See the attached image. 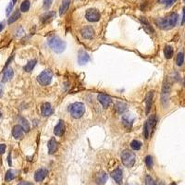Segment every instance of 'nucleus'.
I'll return each instance as SVG.
<instances>
[{
  "instance_id": "f257e3e1",
  "label": "nucleus",
  "mask_w": 185,
  "mask_h": 185,
  "mask_svg": "<svg viewBox=\"0 0 185 185\" xmlns=\"http://www.w3.org/2000/svg\"><path fill=\"white\" fill-rule=\"evenodd\" d=\"M179 15L177 13H171L165 18H159L156 20V23L162 30H170L176 26L178 22Z\"/></svg>"
},
{
  "instance_id": "f03ea898",
  "label": "nucleus",
  "mask_w": 185,
  "mask_h": 185,
  "mask_svg": "<svg viewBox=\"0 0 185 185\" xmlns=\"http://www.w3.org/2000/svg\"><path fill=\"white\" fill-rule=\"evenodd\" d=\"M47 44L49 45V47L56 53L58 54H60L62 53L65 49H66V46H67V44L65 41H63L62 39H60L59 37H52V38L48 39L47 41Z\"/></svg>"
},
{
  "instance_id": "7ed1b4c3",
  "label": "nucleus",
  "mask_w": 185,
  "mask_h": 185,
  "mask_svg": "<svg viewBox=\"0 0 185 185\" xmlns=\"http://www.w3.org/2000/svg\"><path fill=\"white\" fill-rule=\"evenodd\" d=\"M84 111H85L84 105L81 102H75L69 106V113L71 117L74 119L82 118V115L84 114Z\"/></svg>"
},
{
  "instance_id": "20e7f679",
  "label": "nucleus",
  "mask_w": 185,
  "mask_h": 185,
  "mask_svg": "<svg viewBox=\"0 0 185 185\" xmlns=\"http://www.w3.org/2000/svg\"><path fill=\"white\" fill-rule=\"evenodd\" d=\"M135 160H136L135 154L133 152H132L131 150L126 149L121 153V161H122L123 165L128 166V168L133 166V165L135 164Z\"/></svg>"
},
{
  "instance_id": "39448f33",
  "label": "nucleus",
  "mask_w": 185,
  "mask_h": 185,
  "mask_svg": "<svg viewBox=\"0 0 185 185\" xmlns=\"http://www.w3.org/2000/svg\"><path fill=\"white\" fill-rule=\"evenodd\" d=\"M52 78H53V72L50 69H45L39 74V76L37 77V82L43 86H46L51 83Z\"/></svg>"
},
{
  "instance_id": "423d86ee",
  "label": "nucleus",
  "mask_w": 185,
  "mask_h": 185,
  "mask_svg": "<svg viewBox=\"0 0 185 185\" xmlns=\"http://www.w3.org/2000/svg\"><path fill=\"white\" fill-rule=\"evenodd\" d=\"M100 12L96 8H90L86 11L85 18L91 22H96L100 20Z\"/></svg>"
},
{
  "instance_id": "0eeeda50",
  "label": "nucleus",
  "mask_w": 185,
  "mask_h": 185,
  "mask_svg": "<svg viewBox=\"0 0 185 185\" xmlns=\"http://www.w3.org/2000/svg\"><path fill=\"white\" fill-rule=\"evenodd\" d=\"M134 116H133L132 114H128V115H124L122 117V124L125 127V129L130 130L132 129L133 121H134Z\"/></svg>"
},
{
  "instance_id": "6e6552de",
  "label": "nucleus",
  "mask_w": 185,
  "mask_h": 185,
  "mask_svg": "<svg viewBox=\"0 0 185 185\" xmlns=\"http://www.w3.org/2000/svg\"><path fill=\"white\" fill-rule=\"evenodd\" d=\"M24 134V129L22 125H16L12 129V135L15 139H21Z\"/></svg>"
},
{
  "instance_id": "1a4fd4ad",
  "label": "nucleus",
  "mask_w": 185,
  "mask_h": 185,
  "mask_svg": "<svg viewBox=\"0 0 185 185\" xmlns=\"http://www.w3.org/2000/svg\"><path fill=\"white\" fill-rule=\"evenodd\" d=\"M47 173H48V171L46 169H39L38 170H36V172L34 174V180L38 182L43 181L45 179V177L47 176Z\"/></svg>"
},
{
  "instance_id": "9d476101",
  "label": "nucleus",
  "mask_w": 185,
  "mask_h": 185,
  "mask_svg": "<svg viewBox=\"0 0 185 185\" xmlns=\"http://www.w3.org/2000/svg\"><path fill=\"white\" fill-rule=\"evenodd\" d=\"M82 35L85 39H91L95 35V31L91 26H86L82 30Z\"/></svg>"
},
{
  "instance_id": "9b49d317",
  "label": "nucleus",
  "mask_w": 185,
  "mask_h": 185,
  "mask_svg": "<svg viewBox=\"0 0 185 185\" xmlns=\"http://www.w3.org/2000/svg\"><path fill=\"white\" fill-rule=\"evenodd\" d=\"M146 124H147L148 130H149V133H150V136H151V134L154 132V129L156 128V115H151L150 118L148 119V120L146 121Z\"/></svg>"
},
{
  "instance_id": "f8f14e48",
  "label": "nucleus",
  "mask_w": 185,
  "mask_h": 185,
  "mask_svg": "<svg viewBox=\"0 0 185 185\" xmlns=\"http://www.w3.org/2000/svg\"><path fill=\"white\" fill-rule=\"evenodd\" d=\"M41 112H42V115L44 117H49L53 114V109H52V106L49 103H45L42 105V107H41Z\"/></svg>"
},
{
  "instance_id": "ddd939ff",
  "label": "nucleus",
  "mask_w": 185,
  "mask_h": 185,
  "mask_svg": "<svg viewBox=\"0 0 185 185\" xmlns=\"http://www.w3.org/2000/svg\"><path fill=\"white\" fill-rule=\"evenodd\" d=\"M47 148H48V153L49 155H53L58 150V142L55 138H51L47 143Z\"/></svg>"
},
{
  "instance_id": "4468645a",
  "label": "nucleus",
  "mask_w": 185,
  "mask_h": 185,
  "mask_svg": "<svg viewBox=\"0 0 185 185\" xmlns=\"http://www.w3.org/2000/svg\"><path fill=\"white\" fill-rule=\"evenodd\" d=\"M65 131V125L62 120H59V123L54 128V133L56 136H62Z\"/></svg>"
},
{
  "instance_id": "2eb2a0df",
  "label": "nucleus",
  "mask_w": 185,
  "mask_h": 185,
  "mask_svg": "<svg viewBox=\"0 0 185 185\" xmlns=\"http://www.w3.org/2000/svg\"><path fill=\"white\" fill-rule=\"evenodd\" d=\"M90 61V57H89V55L83 51V50H81L78 54V62L82 65V64H86L87 62Z\"/></svg>"
},
{
  "instance_id": "dca6fc26",
  "label": "nucleus",
  "mask_w": 185,
  "mask_h": 185,
  "mask_svg": "<svg viewBox=\"0 0 185 185\" xmlns=\"http://www.w3.org/2000/svg\"><path fill=\"white\" fill-rule=\"evenodd\" d=\"M98 101L102 104V106L106 108V107H108L109 105L111 104V98L106 96V95H104V94H100L98 95Z\"/></svg>"
},
{
  "instance_id": "f3484780",
  "label": "nucleus",
  "mask_w": 185,
  "mask_h": 185,
  "mask_svg": "<svg viewBox=\"0 0 185 185\" xmlns=\"http://www.w3.org/2000/svg\"><path fill=\"white\" fill-rule=\"evenodd\" d=\"M111 176H112V178L114 179V180L118 183V184H120L121 181H122V170L120 169H117L115 170L112 171V173H111Z\"/></svg>"
},
{
  "instance_id": "a211bd4d",
  "label": "nucleus",
  "mask_w": 185,
  "mask_h": 185,
  "mask_svg": "<svg viewBox=\"0 0 185 185\" xmlns=\"http://www.w3.org/2000/svg\"><path fill=\"white\" fill-rule=\"evenodd\" d=\"M152 101H153V92H149L146 95L145 97V108H146V114L149 113V111L151 109V106H152Z\"/></svg>"
},
{
  "instance_id": "6ab92c4d",
  "label": "nucleus",
  "mask_w": 185,
  "mask_h": 185,
  "mask_svg": "<svg viewBox=\"0 0 185 185\" xmlns=\"http://www.w3.org/2000/svg\"><path fill=\"white\" fill-rule=\"evenodd\" d=\"M96 183L98 185H105L107 180V175L105 172H99L96 175Z\"/></svg>"
},
{
  "instance_id": "aec40b11",
  "label": "nucleus",
  "mask_w": 185,
  "mask_h": 185,
  "mask_svg": "<svg viewBox=\"0 0 185 185\" xmlns=\"http://www.w3.org/2000/svg\"><path fill=\"white\" fill-rule=\"evenodd\" d=\"M13 75H14L13 69H10V68L7 69L4 71L2 82H8L9 80H11V79L13 78Z\"/></svg>"
},
{
  "instance_id": "412c9836",
  "label": "nucleus",
  "mask_w": 185,
  "mask_h": 185,
  "mask_svg": "<svg viewBox=\"0 0 185 185\" xmlns=\"http://www.w3.org/2000/svg\"><path fill=\"white\" fill-rule=\"evenodd\" d=\"M55 15H56V14H55V12H53V11H48V12L45 13V14L41 17L42 22H43V23H47V22H51L52 18H54Z\"/></svg>"
},
{
  "instance_id": "4be33fe9",
  "label": "nucleus",
  "mask_w": 185,
  "mask_h": 185,
  "mask_svg": "<svg viewBox=\"0 0 185 185\" xmlns=\"http://www.w3.org/2000/svg\"><path fill=\"white\" fill-rule=\"evenodd\" d=\"M127 107H128L127 104H125L123 102H118L115 105V110L117 111V113H119V114L124 113L125 111L127 110Z\"/></svg>"
},
{
  "instance_id": "5701e85b",
  "label": "nucleus",
  "mask_w": 185,
  "mask_h": 185,
  "mask_svg": "<svg viewBox=\"0 0 185 185\" xmlns=\"http://www.w3.org/2000/svg\"><path fill=\"white\" fill-rule=\"evenodd\" d=\"M69 4H70V0H63L62 4L59 8V14L60 15H64L66 13V11L68 10V8L69 7Z\"/></svg>"
},
{
  "instance_id": "b1692460",
  "label": "nucleus",
  "mask_w": 185,
  "mask_h": 185,
  "mask_svg": "<svg viewBox=\"0 0 185 185\" xmlns=\"http://www.w3.org/2000/svg\"><path fill=\"white\" fill-rule=\"evenodd\" d=\"M17 171L14 170H8L6 173V176H5V180L6 181H10L12 180H14L17 176Z\"/></svg>"
},
{
  "instance_id": "393cba45",
  "label": "nucleus",
  "mask_w": 185,
  "mask_h": 185,
  "mask_svg": "<svg viewBox=\"0 0 185 185\" xmlns=\"http://www.w3.org/2000/svg\"><path fill=\"white\" fill-rule=\"evenodd\" d=\"M20 18H21V11H20V10H16V11L9 17L8 22V24H11V23L15 22L16 21H18Z\"/></svg>"
},
{
  "instance_id": "a878e982",
  "label": "nucleus",
  "mask_w": 185,
  "mask_h": 185,
  "mask_svg": "<svg viewBox=\"0 0 185 185\" xmlns=\"http://www.w3.org/2000/svg\"><path fill=\"white\" fill-rule=\"evenodd\" d=\"M173 53H174L173 48H172L170 45H166V46L164 48V55H165L166 59H171L172 56H173Z\"/></svg>"
},
{
  "instance_id": "bb28decb",
  "label": "nucleus",
  "mask_w": 185,
  "mask_h": 185,
  "mask_svg": "<svg viewBox=\"0 0 185 185\" xmlns=\"http://www.w3.org/2000/svg\"><path fill=\"white\" fill-rule=\"evenodd\" d=\"M36 63H37V60H36V59H32V60L29 61V62L24 66L23 69H24L26 72H31V71L33 69L34 66L36 65Z\"/></svg>"
},
{
  "instance_id": "cd10ccee",
  "label": "nucleus",
  "mask_w": 185,
  "mask_h": 185,
  "mask_svg": "<svg viewBox=\"0 0 185 185\" xmlns=\"http://www.w3.org/2000/svg\"><path fill=\"white\" fill-rule=\"evenodd\" d=\"M142 22H143V28H144L148 32H154V29H153L152 26L149 24V22H148L145 20V18H142Z\"/></svg>"
},
{
  "instance_id": "c85d7f7f",
  "label": "nucleus",
  "mask_w": 185,
  "mask_h": 185,
  "mask_svg": "<svg viewBox=\"0 0 185 185\" xmlns=\"http://www.w3.org/2000/svg\"><path fill=\"white\" fill-rule=\"evenodd\" d=\"M131 147L133 148V150L135 151H138L141 149V147H142V143L138 140H133L132 143H131Z\"/></svg>"
},
{
  "instance_id": "c756f323",
  "label": "nucleus",
  "mask_w": 185,
  "mask_h": 185,
  "mask_svg": "<svg viewBox=\"0 0 185 185\" xmlns=\"http://www.w3.org/2000/svg\"><path fill=\"white\" fill-rule=\"evenodd\" d=\"M184 62V54L182 52H180L176 57V64L178 66H181Z\"/></svg>"
},
{
  "instance_id": "7c9ffc66",
  "label": "nucleus",
  "mask_w": 185,
  "mask_h": 185,
  "mask_svg": "<svg viewBox=\"0 0 185 185\" xmlns=\"http://www.w3.org/2000/svg\"><path fill=\"white\" fill-rule=\"evenodd\" d=\"M30 6H31V4H30L29 0H24V1L21 5V11L27 12L29 10V8H30Z\"/></svg>"
},
{
  "instance_id": "2f4dec72",
  "label": "nucleus",
  "mask_w": 185,
  "mask_h": 185,
  "mask_svg": "<svg viewBox=\"0 0 185 185\" xmlns=\"http://www.w3.org/2000/svg\"><path fill=\"white\" fill-rule=\"evenodd\" d=\"M153 158H152V156H147L146 157H145V164H146V166H148V168H152L153 166Z\"/></svg>"
},
{
  "instance_id": "473e14b6",
  "label": "nucleus",
  "mask_w": 185,
  "mask_h": 185,
  "mask_svg": "<svg viewBox=\"0 0 185 185\" xmlns=\"http://www.w3.org/2000/svg\"><path fill=\"white\" fill-rule=\"evenodd\" d=\"M21 121H22V127L24 129V131L25 132H29V130H30V126H29V123L28 121L23 119V118H21Z\"/></svg>"
},
{
  "instance_id": "72a5a7b5",
  "label": "nucleus",
  "mask_w": 185,
  "mask_h": 185,
  "mask_svg": "<svg viewBox=\"0 0 185 185\" xmlns=\"http://www.w3.org/2000/svg\"><path fill=\"white\" fill-rule=\"evenodd\" d=\"M145 185H156L155 180H153L152 177H150V176L145 177Z\"/></svg>"
},
{
  "instance_id": "f704fd0d",
  "label": "nucleus",
  "mask_w": 185,
  "mask_h": 185,
  "mask_svg": "<svg viewBox=\"0 0 185 185\" xmlns=\"http://www.w3.org/2000/svg\"><path fill=\"white\" fill-rule=\"evenodd\" d=\"M52 3H53V0H44V8L49 9Z\"/></svg>"
},
{
  "instance_id": "c9c22d12",
  "label": "nucleus",
  "mask_w": 185,
  "mask_h": 185,
  "mask_svg": "<svg viewBox=\"0 0 185 185\" xmlns=\"http://www.w3.org/2000/svg\"><path fill=\"white\" fill-rule=\"evenodd\" d=\"M13 6H14V4H13L12 2H10L9 5L8 6V8H7V11H6V14H7L8 16L9 13L11 12V10H12V8H13Z\"/></svg>"
},
{
  "instance_id": "e433bc0d",
  "label": "nucleus",
  "mask_w": 185,
  "mask_h": 185,
  "mask_svg": "<svg viewBox=\"0 0 185 185\" xmlns=\"http://www.w3.org/2000/svg\"><path fill=\"white\" fill-rule=\"evenodd\" d=\"M6 152V144L1 143L0 144V155H3Z\"/></svg>"
},
{
  "instance_id": "4c0bfd02",
  "label": "nucleus",
  "mask_w": 185,
  "mask_h": 185,
  "mask_svg": "<svg viewBox=\"0 0 185 185\" xmlns=\"http://www.w3.org/2000/svg\"><path fill=\"white\" fill-rule=\"evenodd\" d=\"M18 185H33L32 183L29 182V181H21Z\"/></svg>"
},
{
  "instance_id": "58836bf2",
  "label": "nucleus",
  "mask_w": 185,
  "mask_h": 185,
  "mask_svg": "<svg viewBox=\"0 0 185 185\" xmlns=\"http://www.w3.org/2000/svg\"><path fill=\"white\" fill-rule=\"evenodd\" d=\"M170 0H158V2L161 3V4H166V6H168V4L170 3Z\"/></svg>"
},
{
  "instance_id": "ea45409f",
  "label": "nucleus",
  "mask_w": 185,
  "mask_h": 185,
  "mask_svg": "<svg viewBox=\"0 0 185 185\" xmlns=\"http://www.w3.org/2000/svg\"><path fill=\"white\" fill-rule=\"evenodd\" d=\"M182 11H183V16H182V22H181V24L183 25V24H185V7L183 8Z\"/></svg>"
},
{
  "instance_id": "a19ab883",
  "label": "nucleus",
  "mask_w": 185,
  "mask_h": 185,
  "mask_svg": "<svg viewBox=\"0 0 185 185\" xmlns=\"http://www.w3.org/2000/svg\"><path fill=\"white\" fill-rule=\"evenodd\" d=\"M175 1H176V0H170V3L168 4V6H166V7H168V8H169V7H170V6H171L172 4H174V3H175Z\"/></svg>"
},
{
  "instance_id": "79ce46f5",
  "label": "nucleus",
  "mask_w": 185,
  "mask_h": 185,
  "mask_svg": "<svg viewBox=\"0 0 185 185\" xmlns=\"http://www.w3.org/2000/svg\"><path fill=\"white\" fill-rule=\"evenodd\" d=\"M2 94H3V88H2L1 85H0V97L2 96Z\"/></svg>"
},
{
  "instance_id": "37998d69",
  "label": "nucleus",
  "mask_w": 185,
  "mask_h": 185,
  "mask_svg": "<svg viewBox=\"0 0 185 185\" xmlns=\"http://www.w3.org/2000/svg\"><path fill=\"white\" fill-rule=\"evenodd\" d=\"M3 28H4V23L1 22V23H0V32H1V31L3 30Z\"/></svg>"
},
{
  "instance_id": "c03bdc74",
  "label": "nucleus",
  "mask_w": 185,
  "mask_h": 185,
  "mask_svg": "<svg viewBox=\"0 0 185 185\" xmlns=\"http://www.w3.org/2000/svg\"><path fill=\"white\" fill-rule=\"evenodd\" d=\"M8 164H9V166H11V159H10V154L8 155Z\"/></svg>"
},
{
  "instance_id": "a18cd8bd",
  "label": "nucleus",
  "mask_w": 185,
  "mask_h": 185,
  "mask_svg": "<svg viewBox=\"0 0 185 185\" xmlns=\"http://www.w3.org/2000/svg\"><path fill=\"white\" fill-rule=\"evenodd\" d=\"M11 2H12V3H13L14 5H15V3L17 2V0H11Z\"/></svg>"
},
{
  "instance_id": "49530a36",
  "label": "nucleus",
  "mask_w": 185,
  "mask_h": 185,
  "mask_svg": "<svg viewBox=\"0 0 185 185\" xmlns=\"http://www.w3.org/2000/svg\"><path fill=\"white\" fill-rule=\"evenodd\" d=\"M183 85H184V87H185V78H184V80H183Z\"/></svg>"
},
{
  "instance_id": "de8ad7c7",
  "label": "nucleus",
  "mask_w": 185,
  "mask_h": 185,
  "mask_svg": "<svg viewBox=\"0 0 185 185\" xmlns=\"http://www.w3.org/2000/svg\"><path fill=\"white\" fill-rule=\"evenodd\" d=\"M170 185H177V184H176V183H174V182H173V183H171V184H170Z\"/></svg>"
},
{
  "instance_id": "09e8293b",
  "label": "nucleus",
  "mask_w": 185,
  "mask_h": 185,
  "mask_svg": "<svg viewBox=\"0 0 185 185\" xmlns=\"http://www.w3.org/2000/svg\"><path fill=\"white\" fill-rule=\"evenodd\" d=\"M0 118H1V111H0Z\"/></svg>"
},
{
  "instance_id": "8fccbe9b",
  "label": "nucleus",
  "mask_w": 185,
  "mask_h": 185,
  "mask_svg": "<svg viewBox=\"0 0 185 185\" xmlns=\"http://www.w3.org/2000/svg\"><path fill=\"white\" fill-rule=\"evenodd\" d=\"M129 185H133V184H129Z\"/></svg>"
},
{
  "instance_id": "3c124183",
  "label": "nucleus",
  "mask_w": 185,
  "mask_h": 185,
  "mask_svg": "<svg viewBox=\"0 0 185 185\" xmlns=\"http://www.w3.org/2000/svg\"><path fill=\"white\" fill-rule=\"evenodd\" d=\"M184 1H185V0H184Z\"/></svg>"
}]
</instances>
